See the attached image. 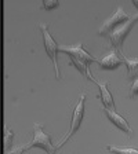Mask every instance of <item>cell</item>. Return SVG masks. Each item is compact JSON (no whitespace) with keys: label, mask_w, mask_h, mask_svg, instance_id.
<instances>
[{"label":"cell","mask_w":138,"mask_h":154,"mask_svg":"<svg viewBox=\"0 0 138 154\" xmlns=\"http://www.w3.org/2000/svg\"><path fill=\"white\" fill-rule=\"evenodd\" d=\"M39 29L42 32V36H43V43H44V50H46V54L47 57L51 59L53 65H54V70H55V77L58 80L61 79V72H59V67H58V48H59V44L55 42L53 36L50 35L48 32V26L46 23H39Z\"/></svg>","instance_id":"obj_1"},{"label":"cell","mask_w":138,"mask_h":154,"mask_svg":"<svg viewBox=\"0 0 138 154\" xmlns=\"http://www.w3.org/2000/svg\"><path fill=\"white\" fill-rule=\"evenodd\" d=\"M84 105H86V94H82L77 103L75 105V109H73V114H72V121H71V128H69V132L64 135V138L61 140H58L57 146L55 149H59L62 147L65 143H66L69 139L72 138L75 135V132L77 129L80 128L82 125V121H83V117H84Z\"/></svg>","instance_id":"obj_2"},{"label":"cell","mask_w":138,"mask_h":154,"mask_svg":"<svg viewBox=\"0 0 138 154\" xmlns=\"http://www.w3.org/2000/svg\"><path fill=\"white\" fill-rule=\"evenodd\" d=\"M137 22H138V14L134 15L133 18H129V21H126L124 23L117 26V28L109 35L111 45H112V48L116 52H123V43H124L127 35L130 33V30L134 28V25Z\"/></svg>","instance_id":"obj_3"},{"label":"cell","mask_w":138,"mask_h":154,"mask_svg":"<svg viewBox=\"0 0 138 154\" xmlns=\"http://www.w3.org/2000/svg\"><path fill=\"white\" fill-rule=\"evenodd\" d=\"M28 144H29V149L40 147L47 154H55V151H57L55 146L51 143L50 135L46 134V132L43 131V127L39 124V122H35V124H33V138Z\"/></svg>","instance_id":"obj_4"},{"label":"cell","mask_w":138,"mask_h":154,"mask_svg":"<svg viewBox=\"0 0 138 154\" xmlns=\"http://www.w3.org/2000/svg\"><path fill=\"white\" fill-rule=\"evenodd\" d=\"M130 17L127 15V13H124V10L122 7H117L116 11L113 13V15L109 19H106L105 22L102 23V26L98 30V35L100 36H108L115 30L117 26H120L122 23H124L126 21H129Z\"/></svg>","instance_id":"obj_5"},{"label":"cell","mask_w":138,"mask_h":154,"mask_svg":"<svg viewBox=\"0 0 138 154\" xmlns=\"http://www.w3.org/2000/svg\"><path fill=\"white\" fill-rule=\"evenodd\" d=\"M58 51H59V52H65V54H68L69 57L77 58V59H80V61L86 62L87 65L93 63V62H98V59H95L93 55L88 54V52H87L86 50L83 48V43H77V44L72 45V47H65V45H59Z\"/></svg>","instance_id":"obj_6"},{"label":"cell","mask_w":138,"mask_h":154,"mask_svg":"<svg viewBox=\"0 0 138 154\" xmlns=\"http://www.w3.org/2000/svg\"><path fill=\"white\" fill-rule=\"evenodd\" d=\"M102 112L106 114V117L111 120V122H113V124L117 127V128H120L123 132H126V134L129 135V136H133V128L130 127V124L127 122V120L124 119V117H122L120 114H117V113L115 112V110H111V109H105L104 107Z\"/></svg>","instance_id":"obj_7"},{"label":"cell","mask_w":138,"mask_h":154,"mask_svg":"<svg viewBox=\"0 0 138 154\" xmlns=\"http://www.w3.org/2000/svg\"><path fill=\"white\" fill-rule=\"evenodd\" d=\"M122 58L119 57V52H116L115 50H111L109 52H106L104 55L102 59L98 61L100 63V67L104 69V70H115L122 65Z\"/></svg>","instance_id":"obj_8"},{"label":"cell","mask_w":138,"mask_h":154,"mask_svg":"<svg viewBox=\"0 0 138 154\" xmlns=\"http://www.w3.org/2000/svg\"><path fill=\"white\" fill-rule=\"evenodd\" d=\"M95 84L98 85L100 88V98H101V102L102 105L105 106V109H111V110H115L116 106H115V100H113V96L112 94L109 92L108 90V81H95Z\"/></svg>","instance_id":"obj_9"},{"label":"cell","mask_w":138,"mask_h":154,"mask_svg":"<svg viewBox=\"0 0 138 154\" xmlns=\"http://www.w3.org/2000/svg\"><path fill=\"white\" fill-rule=\"evenodd\" d=\"M71 62H72V65L76 66V69L80 72L86 79H88V80L93 81V83H95L97 81L93 77V74H91V72H90V67H88V65H87L86 62L80 61V59H77V58H73V57H71Z\"/></svg>","instance_id":"obj_10"},{"label":"cell","mask_w":138,"mask_h":154,"mask_svg":"<svg viewBox=\"0 0 138 154\" xmlns=\"http://www.w3.org/2000/svg\"><path fill=\"white\" fill-rule=\"evenodd\" d=\"M119 57L122 58V61L126 63V66H127V72H129V77L133 80V77H134L135 73L138 72V57L127 58V57H124L123 52H119Z\"/></svg>","instance_id":"obj_11"},{"label":"cell","mask_w":138,"mask_h":154,"mask_svg":"<svg viewBox=\"0 0 138 154\" xmlns=\"http://www.w3.org/2000/svg\"><path fill=\"white\" fill-rule=\"evenodd\" d=\"M106 150L113 154H138L137 149L133 147H116V146H106Z\"/></svg>","instance_id":"obj_12"},{"label":"cell","mask_w":138,"mask_h":154,"mask_svg":"<svg viewBox=\"0 0 138 154\" xmlns=\"http://www.w3.org/2000/svg\"><path fill=\"white\" fill-rule=\"evenodd\" d=\"M13 138H14V131L6 128V132H4V150L6 151H8L13 147Z\"/></svg>","instance_id":"obj_13"},{"label":"cell","mask_w":138,"mask_h":154,"mask_svg":"<svg viewBox=\"0 0 138 154\" xmlns=\"http://www.w3.org/2000/svg\"><path fill=\"white\" fill-rule=\"evenodd\" d=\"M29 150V144H21V146H17V147H11L8 151H6V154H24L25 151Z\"/></svg>","instance_id":"obj_14"},{"label":"cell","mask_w":138,"mask_h":154,"mask_svg":"<svg viewBox=\"0 0 138 154\" xmlns=\"http://www.w3.org/2000/svg\"><path fill=\"white\" fill-rule=\"evenodd\" d=\"M58 6H59V2H54V0H47V2H43L42 3V8L47 10V11L57 8Z\"/></svg>","instance_id":"obj_15"},{"label":"cell","mask_w":138,"mask_h":154,"mask_svg":"<svg viewBox=\"0 0 138 154\" xmlns=\"http://www.w3.org/2000/svg\"><path fill=\"white\" fill-rule=\"evenodd\" d=\"M135 95H138V77L133 79V83L130 85V98H134Z\"/></svg>","instance_id":"obj_16"},{"label":"cell","mask_w":138,"mask_h":154,"mask_svg":"<svg viewBox=\"0 0 138 154\" xmlns=\"http://www.w3.org/2000/svg\"><path fill=\"white\" fill-rule=\"evenodd\" d=\"M133 4H134V6H135V7H137V8H138V2H133Z\"/></svg>","instance_id":"obj_17"}]
</instances>
